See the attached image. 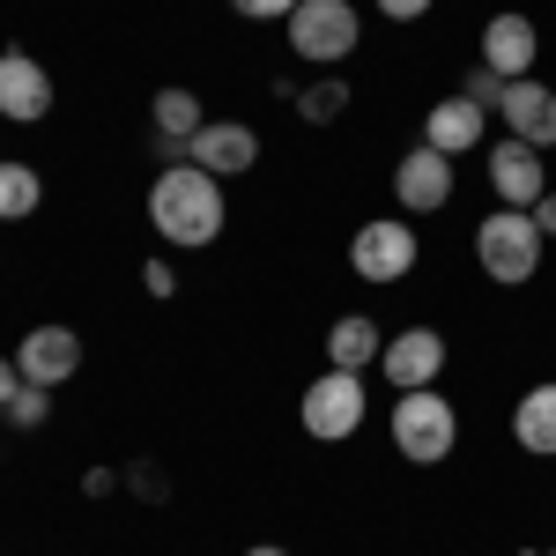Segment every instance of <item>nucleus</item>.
I'll return each instance as SVG.
<instances>
[{
	"mask_svg": "<svg viewBox=\"0 0 556 556\" xmlns=\"http://www.w3.org/2000/svg\"><path fill=\"white\" fill-rule=\"evenodd\" d=\"M230 223V201H223V178L201 172V164H164L149 178V230L178 245V253H201L223 238Z\"/></svg>",
	"mask_w": 556,
	"mask_h": 556,
	"instance_id": "f257e3e1",
	"label": "nucleus"
},
{
	"mask_svg": "<svg viewBox=\"0 0 556 556\" xmlns=\"http://www.w3.org/2000/svg\"><path fill=\"white\" fill-rule=\"evenodd\" d=\"M386 438L408 468H445L460 453V408L445 401V386H416V393H393V416Z\"/></svg>",
	"mask_w": 556,
	"mask_h": 556,
	"instance_id": "f03ea898",
	"label": "nucleus"
},
{
	"mask_svg": "<svg viewBox=\"0 0 556 556\" xmlns=\"http://www.w3.org/2000/svg\"><path fill=\"white\" fill-rule=\"evenodd\" d=\"M542 223L527 208H490L475 223V267L497 282V290H519V282H534L542 275Z\"/></svg>",
	"mask_w": 556,
	"mask_h": 556,
	"instance_id": "7ed1b4c3",
	"label": "nucleus"
},
{
	"mask_svg": "<svg viewBox=\"0 0 556 556\" xmlns=\"http://www.w3.org/2000/svg\"><path fill=\"white\" fill-rule=\"evenodd\" d=\"M282 38H290V52H298L304 67L334 75L349 52L364 45V15H356V0H304L298 15L282 23Z\"/></svg>",
	"mask_w": 556,
	"mask_h": 556,
	"instance_id": "20e7f679",
	"label": "nucleus"
},
{
	"mask_svg": "<svg viewBox=\"0 0 556 556\" xmlns=\"http://www.w3.org/2000/svg\"><path fill=\"white\" fill-rule=\"evenodd\" d=\"M364 416H371V386H364V371H334V364L304 386V401H298L304 438H319V445L356 438V430H364Z\"/></svg>",
	"mask_w": 556,
	"mask_h": 556,
	"instance_id": "39448f33",
	"label": "nucleus"
},
{
	"mask_svg": "<svg viewBox=\"0 0 556 556\" xmlns=\"http://www.w3.org/2000/svg\"><path fill=\"white\" fill-rule=\"evenodd\" d=\"M416 260H424V238H416L408 215H371V223H356V238H349L356 282H408Z\"/></svg>",
	"mask_w": 556,
	"mask_h": 556,
	"instance_id": "423d86ee",
	"label": "nucleus"
},
{
	"mask_svg": "<svg viewBox=\"0 0 556 556\" xmlns=\"http://www.w3.org/2000/svg\"><path fill=\"white\" fill-rule=\"evenodd\" d=\"M482 178H490L497 208H534V201L549 193V164H542V149H527V141H513V134L482 149Z\"/></svg>",
	"mask_w": 556,
	"mask_h": 556,
	"instance_id": "0eeeda50",
	"label": "nucleus"
},
{
	"mask_svg": "<svg viewBox=\"0 0 556 556\" xmlns=\"http://www.w3.org/2000/svg\"><path fill=\"white\" fill-rule=\"evenodd\" d=\"M445 334L438 327H401V334H386L379 349V379L393 386V393H416V386H438L445 379Z\"/></svg>",
	"mask_w": 556,
	"mask_h": 556,
	"instance_id": "6e6552de",
	"label": "nucleus"
},
{
	"mask_svg": "<svg viewBox=\"0 0 556 556\" xmlns=\"http://www.w3.org/2000/svg\"><path fill=\"white\" fill-rule=\"evenodd\" d=\"M453 186H460L453 156H438L430 141H416V149L393 164V201H401V215H438V208H453Z\"/></svg>",
	"mask_w": 556,
	"mask_h": 556,
	"instance_id": "1a4fd4ad",
	"label": "nucleus"
},
{
	"mask_svg": "<svg viewBox=\"0 0 556 556\" xmlns=\"http://www.w3.org/2000/svg\"><path fill=\"white\" fill-rule=\"evenodd\" d=\"M534 60H542V23L527 8H497L482 23V67L497 83H519V75H534Z\"/></svg>",
	"mask_w": 556,
	"mask_h": 556,
	"instance_id": "9d476101",
	"label": "nucleus"
},
{
	"mask_svg": "<svg viewBox=\"0 0 556 556\" xmlns=\"http://www.w3.org/2000/svg\"><path fill=\"white\" fill-rule=\"evenodd\" d=\"M497 119H505L513 141H527V149L549 156L556 149V89L542 83V75H519V83L497 89Z\"/></svg>",
	"mask_w": 556,
	"mask_h": 556,
	"instance_id": "9b49d317",
	"label": "nucleus"
},
{
	"mask_svg": "<svg viewBox=\"0 0 556 556\" xmlns=\"http://www.w3.org/2000/svg\"><path fill=\"white\" fill-rule=\"evenodd\" d=\"M45 112H52V75H45V60H30L23 45H8V52H0V119H8V127H38Z\"/></svg>",
	"mask_w": 556,
	"mask_h": 556,
	"instance_id": "f8f14e48",
	"label": "nucleus"
},
{
	"mask_svg": "<svg viewBox=\"0 0 556 556\" xmlns=\"http://www.w3.org/2000/svg\"><path fill=\"white\" fill-rule=\"evenodd\" d=\"M186 164H201V172H215L230 186V178L260 172V134L245 127V119H208V127L186 141Z\"/></svg>",
	"mask_w": 556,
	"mask_h": 556,
	"instance_id": "ddd939ff",
	"label": "nucleus"
},
{
	"mask_svg": "<svg viewBox=\"0 0 556 556\" xmlns=\"http://www.w3.org/2000/svg\"><path fill=\"white\" fill-rule=\"evenodd\" d=\"M15 371H23L30 386H67L75 371H83V334H75V327H60V319L30 327L23 349H15Z\"/></svg>",
	"mask_w": 556,
	"mask_h": 556,
	"instance_id": "4468645a",
	"label": "nucleus"
},
{
	"mask_svg": "<svg viewBox=\"0 0 556 556\" xmlns=\"http://www.w3.org/2000/svg\"><path fill=\"white\" fill-rule=\"evenodd\" d=\"M424 141L438 156H475V149H490V112L475 97H438L424 112Z\"/></svg>",
	"mask_w": 556,
	"mask_h": 556,
	"instance_id": "2eb2a0df",
	"label": "nucleus"
},
{
	"mask_svg": "<svg viewBox=\"0 0 556 556\" xmlns=\"http://www.w3.org/2000/svg\"><path fill=\"white\" fill-rule=\"evenodd\" d=\"M513 445L534 453V460H556V379L527 386L513 401Z\"/></svg>",
	"mask_w": 556,
	"mask_h": 556,
	"instance_id": "dca6fc26",
	"label": "nucleus"
},
{
	"mask_svg": "<svg viewBox=\"0 0 556 556\" xmlns=\"http://www.w3.org/2000/svg\"><path fill=\"white\" fill-rule=\"evenodd\" d=\"M379 349H386V334H379L371 312H342V319L327 327V364H334V371H371Z\"/></svg>",
	"mask_w": 556,
	"mask_h": 556,
	"instance_id": "f3484780",
	"label": "nucleus"
},
{
	"mask_svg": "<svg viewBox=\"0 0 556 556\" xmlns=\"http://www.w3.org/2000/svg\"><path fill=\"white\" fill-rule=\"evenodd\" d=\"M149 127H156V141H193V134L208 127V119H201V97L186 83H164L149 97Z\"/></svg>",
	"mask_w": 556,
	"mask_h": 556,
	"instance_id": "a211bd4d",
	"label": "nucleus"
},
{
	"mask_svg": "<svg viewBox=\"0 0 556 556\" xmlns=\"http://www.w3.org/2000/svg\"><path fill=\"white\" fill-rule=\"evenodd\" d=\"M45 208V178L38 164H15V156H0V223H30Z\"/></svg>",
	"mask_w": 556,
	"mask_h": 556,
	"instance_id": "6ab92c4d",
	"label": "nucleus"
},
{
	"mask_svg": "<svg viewBox=\"0 0 556 556\" xmlns=\"http://www.w3.org/2000/svg\"><path fill=\"white\" fill-rule=\"evenodd\" d=\"M342 112H349V83L342 75H312V83L298 89V119L304 127H334Z\"/></svg>",
	"mask_w": 556,
	"mask_h": 556,
	"instance_id": "aec40b11",
	"label": "nucleus"
},
{
	"mask_svg": "<svg viewBox=\"0 0 556 556\" xmlns=\"http://www.w3.org/2000/svg\"><path fill=\"white\" fill-rule=\"evenodd\" d=\"M0 416H8V430H38L45 416H52V386H30V379H23V393H15Z\"/></svg>",
	"mask_w": 556,
	"mask_h": 556,
	"instance_id": "412c9836",
	"label": "nucleus"
},
{
	"mask_svg": "<svg viewBox=\"0 0 556 556\" xmlns=\"http://www.w3.org/2000/svg\"><path fill=\"white\" fill-rule=\"evenodd\" d=\"M304 0H230V15H245V23H290Z\"/></svg>",
	"mask_w": 556,
	"mask_h": 556,
	"instance_id": "4be33fe9",
	"label": "nucleus"
},
{
	"mask_svg": "<svg viewBox=\"0 0 556 556\" xmlns=\"http://www.w3.org/2000/svg\"><path fill=\"white\" fill-rule=\"evenodd\" d=\"M141 290L156 304H172L178 298V275H172V260H141Z\"/></svg>",
	"mask_w": 556,
	"mask_h": 556,
	"instance_id": "5701e85b",
	"label": "nucleus"
},
{
	"mask_svg": "<svg viewBox=\"0 0 556 556\" xmlns=\"http://www.w3.org/2000/svg\"><path fill=\"white\" fill-rule=\"evenodd\" d=\"M371 8H379L386 23H424V15L438 8V0H371Z\"/></svg>",
	"mask_w": 556,
	"mask_h": 556,
	"instance_id": "b1692460",
	"label": "nucleus"
},
{
	"mask_svg": "<svg viewBox=\"0 0 556 556\" xmlns=\"http://www.w3.org/2000/svg\"><path fill=\"white\" fill-rule=\"evenodd\" d=\"M497 89H505V83H497L490 67H475V75H468V89H460V97H475L482 112H497Z\"/></svg>",
	"mask_w": 556,
	"mask_h": 556,
	"instance_id": "393cba45",
	"label": "nucleus"
},
{
	"mask_svg": "<svg viewBox=\"0 0 556 556\" xmlns=\"http://www.w3.org/2000/svg\"><path fill=\"white\" fill-rule=\"evenodd\" d=\"M15 393H23V371H15V356H0V408H8Z\"/></svg>",
	"mask_w": 556,
	"mask_h": 556,
	"instance_id": "a878e982",
	"label": "nucleus"
},
{
	"mask_svg": "<svg viewBox=\"0 0 556 556\" xmlns=\"http://www.w3.org/2000/svg\"><path fill=\"white\" fill-rule=\"evenodd\" d=\"M527 215L542 223V238H556V186H549V193H542V201H534V208H527Z\"/></svg>",
	"mask_w": 556,
	"mask_h": 556,
	"instance_id": "bb28decb",
	"label": "nucleus"
},
{
	"mask_svg": "<svg viewBox=\"0 0 556 556\" xmlns=\"http://www.w3.org/2000/svg\"><path fill=\"white\" fill-rule=\"evenodd\" d=\"M245 556H290V549H282V542H253Z\"/></svg>",
	"mask_w": 556,
	"mask_h": 556,
	"instance_id": "cd10ccee",
	"label": "nucleus"
},
{
	"mask_svg": "<svg viewBox=\"0 0 556 556\" xmlns=\"http://www.w3.org/2000/svg\"><path fill=\"white\" fill-rule=\"evenodd\" d=\"M542 556H556V549H542Z\"/></svg>",
	"mask_w": 556,
	"mask_h": 556,
	"instance_id": "c85d7f7f",
	"label": "nucleus"
}]
</instances>
